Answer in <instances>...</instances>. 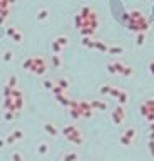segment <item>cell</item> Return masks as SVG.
Returning a JSON list of instances; mask_svg holds the SVG:
<instances>
[{
  "label": "cell",
  "instance_id": "cell-14",
  "mask_svg": "<svg viewBox=\"0 0 154 161\" xmlns=\"http://www.w3.org/2000/svg\"><path fill=\"white\" fill-rule=\"evenodd\" d=\"M111 54H114V56H117V54H122V47H111V49H107Z\"/></svg>",
  "mask_w": 154,
  "mask_h": 161
},
{
  "label": "cell",
  "instance_id": "cell-9",
  "mask_svg": "<svg viewBox=\"0 0 154 161\" xmlns=\"http://www.w3.org/2000/svg\"><path fill=\"white\" fill-rule=\"evenodd\" d=\"M137 45H143L146 42V32H141V34H137Z\"/></svg>",
  "mask_w": 154,
  "mask_h": 161
},
{
  "label": "cell",
  "instance_id": "cell-8",
  "mask_svg": "<svg viewBox=\"0 0 154 161\" xmlns=\"http://www.w3.org/2000/svg\"><path fill=\"white\" fill-rule=\"evenodd\" d=\"M117 99H119V102H121V104H126V102H127V94L124 92V91H121V92H119V96H117Z\"/></svg>",
  "mask_w": 154,
  "mask_h": 161
},
{
  "label": "cell",
  "instance_id": "cell-26",
  "mask_svg": "<svg viewBox=\"0 0 154 161\" xmlns=\"http://www.w3.org/2000/svg\"><path fill=\"white\" fill-rule=\"evenodd\" d=\"M149 139H152V141H154V131H151V134H149Z\"/></svg>",
  "mask_w": 154,
  "mask_h": 161
},
{
  "label": "cell",
  "instance_id": "cell-13",
  "mask_svg": "<svg viewBox=\"0 0 154 161\" xmlns=\"http://www.w3.org/2000/svg\"><path fill=\"white\" fill-rule=\"evenodd\" d=\"M47 17H49V12L45 10V9H42V10L39 12V15H37V19H39V20H44V19H47Z\"/></svg>",
  "mask_w": 154,
  "mask_h": 161
},
{
  "label": "cell",
  "instance_id": "cell-2",
  "mask_svg": "<svg viewBox=\"0 0 154 161\" xmlns=\"http://www.w3.org/2000/svg\"><path fill=\"white\" fill-rule=\"evenodd\" d=\"M44 129L47 131L51 136H57V133H59V131H57V127L54 126V124H49V123H45V124H44Z\"/></svg>",
  "mask_w": 154,
  "mask_h": 161
},
{
  "label": "cell",
  "instance_id": "cell-18",
  "mask_svg": "<svg viewBox=\"0 0 154 161\" xmlns=\"http://www.w3.org/2000/svg\"><path fill=\"white\" fill-rule=\"evenodd\" d=\"M121 143H122L124 146H129V144H131V139L126 138V136H122V138H121Z\"/></svg>",
  "mask_w": 154,
  "mask_h": 161
},
{
  "label": "cell",
  "instance_id": "cell-1",
  "mask_svg": "<svg viewBox=\"0 0 154 161\" xmlns=\"http://www.w3.org/2000/svg\"><path fill=\"white\" fill-rule=\"evenodd\" d=\"M124 116H126V111H124V107H122V106H117V107L114 109V113H112V119H114V123H116V124L122 123Z\"/></svg>",
  "mask_w": 154,
  "mask_h": 161
},
{
  "label": "cell",
  "instance_id": "cell-16",
  "mask_svg": "<svg viewBox=\"0 0 154 161\" xmlns=\"http://www.w3.org/2000/svg\"><path fill=\"white\" fill-rule=\"evenodd\" d=\"M111 86H102L101 87V94H111Z\"/></svg>",
  "mask_w": 154,
  "mask_h": 161
},
{
  "label": "cell",
  "instance_id": "cell-25",
  "mask_svg": "<svg viewBox=\"0 0 154 161\" xmlns=\"http://www.w3.org/2000/svg\"><path fill=\"white\" fill-rule=\"evenodd\" d=\"M10 59H12V54L7 52V54H5V60H10Z\"/></svg>",
  "mask_w": 154,
  "mask_h": 161
},
{
  "label": "cell",
  "instance_id": "cell-5",
  "mask_svg": "<svg viewBox=\"0 0 154 161\" xmlns=\"http://www.w3.org/2000/svg\"><path fill=\"white\" fill-rule=\"evenodd\" d=\"M144 106L147 107V111H154V97H149V99H146Z\"/></svg>",
  "mask_w": 154,
  "mask_h": 161
},
{
  "label": "cell",
  "instance_id": "cell-12",
  "mask_svg": "<svg viewBox=\"0 0 154 161\" xmlns=\"http://www.w3.org/2000/svg\"><path fill=\"white\" fill-rule=\"evenodd\" d=\"M52 64L55 65V67H60V57H59V54H54V57H52Z\"/></svg>",
  "mask_w": 154,
  "mask_h": 161
},
{
  "label": "cell",
  "instance_id": "cell-27",
  "mask_svg": "<svg viewBox=\"0 0 154 161\" xmlns=\"http://www.w3.org/2000/svg\"><path fill=\"white\" fill-rule=\"evenodd\" d=\"M9 2H10V3H14V2H15V0H9Z\"/></svg>",
  "mask_w": 154,
  "mask_h": 161
},
{
  "label": "cell",
  "instance_id": "cell-19",
  "mask_svg": "<svg viewBox=\"0 0 154 161\" xmlns=\"http://www.w3.org/2000/svg\"><path fill=\"white\" fill-rule=\"evenodd\" d=\"M149 151H151V156L154 158V141L152 139H149Z\"/></svg>",
  "mask_w": 154,
  "mask_h": 161
},
{
  "label": "cell",
  "instance_id": "cell-15",
  "mask_svg": "<svg viewBox=\"0 0 154 161\" xmlns=\"http://www.w3.org/2000/svg\"><path fill=\"white\" fill-rule=\"evenodd\" d=\"M47 151H49V146H47L45 143H42V144L39 146V153H42V154H45Z\"/></svg>",
  "mask_w": 154,
  "mask_h": 161
},
{
  "label": "cell",
  "instance_id": "cell-7",
  "mask_svg": "<svg viewBox=\"0 0 154 161\" xmlns=\"http://www.w3.org/2000/svg\"><path fill=\"white\" fill-rule=\"evenodd\" d=\"M52 51L55 52V54H60L62 52V45L57 42V40H54V42H52Z\"/></svg>",
  "mask_w": 154,
  "mask_h": 161
},
{
  "label": "cell",
  "instance_id": "cell-22",
  "mask_svg": "<svg viewBox=\"0 0 154 161\" xmlns=\"http://www.w3.org/2000/svg\"><path fill=\"white\" fill-rule=\"evenodd\" d=\"M17 79H15V77H10V82H9V87H15V84H17V82H15Z\"/></svg>",
  "mask_w": 154,
  "mask_h": 161
},
{
  "label": "cell",
  "instance_id": "cell-23",
  "mask_svg": "<svg viewBox=\"0 0 154 161\" xmlns=\"http://www.w3.org/2000/svg\"><path fill=\"white\" fill-rule=\"evenodd\" d=\"M44 86H45L47 89H52V87H54V82H51V81H45V82H44Z\"/></svg>",
  "mask_w": 154,
  "mask_h": 161
},
{
  "label": "cell",
  "instance_id": "cell-17",
  "mask_svg": "<svg viewBox=\"0 0 154 161\" xmlns=\"http://www.w3.org/2000/svg\"><path fill=\"white\" fill-rule=\"evenodd\" d=\"M14 39H15V42H22V34L20 32H14Z\"/></svg>",
  "mask_w": 154,
  "mask_h": 161
},
{
  "label": "cell",
  "instance_id": "cell-6",
  "mask_svg": "<svg viewBox=\"0 0 154 161\" xmlns=\"http://www.w3.org/2000/svg\"><path fill=\"white\" fill-rule=\"evenodd\" d=\"M94 47L99 49L101 52H107V47H106V45H104L102 42H99V40H94Z\"/></svg>",
  "mask_w": 154,
  "mask_h": 161
},
{
  "label": "cell",
  "instance_id": "cell-28",
  "mask_svg": "<svg viewBox=\"0 0 154 161\" xmlns=\"http://www.w3.org/2000/svg\"><path fill=\"white\" fill-rule=\"evenodd\" d=\"M152 2H154V0H152Z\"/></svg>",
  "mask_w": 154,
  "mask_h": 161
},
{
  "label": "cell",
  "instance_id": "cell-10",
  "mask_svg": "<svg viewBox=\"0 0 154 161\" xmlns=\"http://www.w3.org/2000/svg\"><path fill=\"white\" fill-rule=\"evenodd\" d=\"M57 42H59L60 45H62V47H64V45H67L69 44V39H67V37H64V35H60V37H57Z\"/></svg>",
  "mask_w": 154,
  "mask_h": 161
},
{
  "label": "cell",
  "instance_id": "cell-11",
  "mask_svg": "<svg viewBox=\"0 0 154 161\" xmlns=\"http://www.w3.org/2000/svg\"><path fill=\"white\" fill-rule=\"evenodd\" d=\"M57 86H60L62 89H67L69 87V81L67 79H59L57 81Z\"/></svg>",
  "mask_w": 154,
  "mask_h": 161
},
{
  "label": "cell",
  "instance_id": "cell-4",
  "mask_svg": "<svg viewBox=\"0 0 154 161\" xmlns=\"http://www.w3.org/2000/svg\"><path fill=\"white\" fill-rule=\"evenodd\" d=\"M124 136H126V138H129V139H134V138H136V129H134V127H129V129H126Z\"/></svg>",
  "mask_w": 154,
  "mask_h": 161
},
{
  "label": "cell",
  "instance_id": "cell-24",
  "mask_svg": "<svg viewBox=\"0 0 154 161\" xmlns=\"http://www.w3.org/2000/svg\"><path fill=\"white\" fill-rule=\"evenodd\" d=\"M14 161H22V156L19 153H14Z\"/></svg>",
  "mask_w": 154,
  "mask_h": 161
},
{
  "label": "cell",
  "instance_id": "cell-20",
  "mask_svg": "<svg viewBox=\"0 0 154 161\" xmlns=\"http://www.w3.org/2000/svg\"><path fill=\"white\" fill-rule=\"evenodd\" d=\"M76 158H77V154H76V153H70V154L67 156V158H65V161H74Z\"/></svg>",
  "mask_w": 154,
  "mask_h": 161
},
{
  "label": "cell",
  "instance_id": "cell-21",
  "mask_svg": "<svg viewBox=\"0 0 154 161\" xmlns=\"http://www.w3.org/2000/svg\"><path fill=\"white\" fill-rule=\"evenodd\" d=\"M147 69H149V72H151L152 76H154V60H151V62H149V65H147Z\"/></svg>",
  "mask_w": 154,
  "mask_h": 161
},
{
  "label": "cell",
  "instance_id": "cell-3",
  "mask_svg": "<svg viewBox=\"0 0 154 161\" xmlns=\"http://www.w3.org/2000/svg\"><path fill=\"white\" fill-rule=\"evenodd\" d=\"M90 106H92V109H94V107H97V109H102V111L107 107L102 101H92V102H90Z\"/></svg>",
  "mask_w": 154,
  "mask_h": 161
}]
</instances>
